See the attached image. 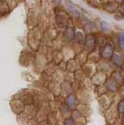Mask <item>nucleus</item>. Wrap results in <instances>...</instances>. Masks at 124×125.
I'll use <instances>...</instances> for the list:
<instances>
[{"mask_svg": "<svg viewBox=\"0 0 124 125\" xmlns=\"http://www.w3.org/2000/svg\"><path fill=\"white\" fill-rule=\"evenodd\" d=\"M75 35H76V29L73 26H67L64 31V39L66 42L70 43L75 40Z\"/></svg>", "mask_w": 124, "mask_h": 125, "instance_id": "obj_11", "label": "nucleus"}, {"mask_svg": "<svg viewBox=\"0 0 124 125\" xmlns=\"http://www.w3.org/2000/svg\"><path fill=\"white\" fill-rule=\"evenodd\" d=\"M96 24H97L98 30L101 32V33H108V32L111 31V25H110L106 21L98 20Z\"/></svg>", "mask_w": 124, "mask_h": 125, "instance_id": "obj_14", "label": "nucleus"}, {"mask_svg": "<svg viewBox=\"0 0 124 125\" xmlns=\"http://www.w3.org/2000/svg\"><path fill=\"white\" fill-rule=\"evenodd\" d=\"M111 77H113L118 83H122L124 81V74L121 72V70L120 69H116V70H114V72H113V74H112V76Z\"/></svg>", "mask_w": 124, "mask_h": 125, "instance_id": "obj_15", "label": "nucleus"}, {"mask_svg": "<svg viewBox=\"0 0 124 125\" xmlns=\"http://www.w3.org/2000/svg\"><path fill=\"white\" fill-rule=\"evenodd\" d=\"M83 31L86 32L87 34H92L98 31L96 22H94L93 21H90V20H86L83 23Z\"/></svg>", "mask_w": 124, "mask_h": 125, "instance_id": "obj_9", "label": "nucleus"}, {"mask_svg": "<svg viewBox=\"0 0 124 125\" xmlns=\"http://www.w3.org/2000/svg\"><path fill=\"white\" fill-rule=\"evenodd\" d=\"M59 112L62 115H69L70 114H72V110L65 103H61L60 108H59Z\"/></svg>", "mask_w": 124, "mask_h": 125, "instance_id": "obj_17", "label": "nucleus"}, {"mask_svg": "<svg viewBox=\"0 0 124 125\" xmlns=\"http://www.w3.org/2000/svg\"><path fill=\"white\" fill-rule=\"evenodd\" d=\"M114 1L115 3H117L118 5H119V4H121V3H123V2H124V0H114Z\"/></svg>", "mask_w": 124, "mask_h": 125, "instance_id": "obj_22", "label": "nucleus"}, {"mask_svg": "<svg viewBox=\"0 0 124 125\" xmlns=\"http://www.w3.org/2000/svg\"><path fill=\"white\" fill-rule=\"evenodd\" d=\"M86 35L83 29H79V30H76V35H75V43L80 45V46H83L84 42H85V38H86Z\"/></svg>", "mask_w": 124, "mask_h": 125, "instance_id": "obj_13", "label": "nucleus"}, {"mask_svg": "<svg viewBox=\"0 0 124 125\" xmlns=\"http://www.w3.org/2000/svg\"><path fill=\"white\" fill-rule=\"evenodd\" d=\"M121 124L124 125V115H122V116H121Z\"/></svg>", "mask_w": 124, "mask_h": 125, "instance_id": "obj_24", "label": "nucleus"}, {"mask_svg": "<svg viewBox=\"0 0 124 125\" xmlns=\"http://www.w3.org/2000/svg\"><path fill=\"white\" fill-rule=\"evenodd\" d=\"M63 125H78V123L76 122V120L71 116H66L63 120Z\"/></svg>", "mask_w": 124, "mask_h": 125, "instance_id": "obj_19", "label": "nucleus"}, {"mask_svg": "<svg viewBox=\"0 0 124 125\" xmlns=\"http://www.w3.org/2000/svg\"><path fill=\"white\" fill-rule=\"evenodd\" d=\"M120 85H121V84L118 83L113 77L108 78L107 81H106V83H105V87H106L107 91L110 92V93H112V94L116 93V92L119 90Z\"/></svg>", "mask_w": 124, "mask_h": 125, "instance_id": "obj_6", "label": "nucleus"}, {"mask_svg": "<svg viewBox=\"0 0 124 125\" xmlns=\"http://www.w3.org/2000/svg\"><path fill=\"white\" fill-rule=\"evenodd\" d=\"M116 50V46L113 40H107V42L100 48V57L104 61H110L113 54Z\"/></svg>", "mask_w": 124, "mask_h": 125, "instance_id": "obj_1", "label": "nucleus"}, {"mask_svg": "<svg viewBox=\"0 0 124 125\" xmlns=\"http://www.w3.org/2000/svg\"><path fill=\"white\" fill-rule=\"evenodd\" d=\"M55 20H56V24L59 26V27H67V26H69V21H68V20H69V16L67 15V14H65L64 12H61V13H59V15H56V18H55Z\"/></svg>", "mask_w": 124, "mask_h": 125, "instance_id": "obj_10", "label": "nucleus"}, {"mask_svg": "<svg viewBox=\"0 0 124 125\" xmlns=\"http://www.w3.org/2000/svg\"><path fill=\"white\" fill-rule=\"evenodd\" d=\"M99 104L102 109L108 110V109H110V107L112 105V99L106 93L103 94V95L99 96Z\"/></svg>", "mask_w": 124, "mask_h": 125, "instance_id": "obj_12", "label": "nucleus"}, {"mask_svg": "<svg viewBox=\"0 0 124 125\" xmlns=\"http://www.w3.org/2000/svg\"><path fill=\"white\" fill-rule=\"evenodd\" d=\"M97 48V36L95 33L87 34L85 38V42L83 44V50L87 53H91L94 51H96Z\"/></svg>", "mask_w": 124, "mask_h": 125, "instance_id": "obj_3", "label": "nucleus"}, {"mask_svg": "<svg viewBox=\"0 0 124 125\" xmlns=\"http://www.w3.org/2000/svg\"><path fill=\"white\" fill-rule=\"evenodd\" d=\"M118 12L124 17V2L118 5Z\"/></svg>", "mask_w": 124, "mask_h": 125, "instance_id": "obj_21", "label": "nucleus"}, {"mask_svg": "<svg viewBox=\"0 0 124 125\" xmlns=\"http://www.w3.org/2000/svg\"><path fill=\"white\" fill-rule=\"evenodd\" d=\"M119 69L121 70V72H122V73L124 74V62H123V64H122V66H121V67H120Z\"/></svg>", "mask_w": 124, "mask_h": 125, "instance_id": "obj_23", "label": "nucleus"}, {"mask_svg": "<svg viewBox=\"0 0 124 125\" xmlns=\"http://www.w3.org/2000/svg\"><path fill=\"white\" fill-rule=\"evenodd\" d=\"M101 8L110 14H114L118 10V4L114 0H104L101 2Z\"/></svg>", "mask_w": 124, "mask_h": 125, "instance_id": "obj_7", "label": "nucleus"}, {"mask_svg": "<svg viewBox=\"0 0 124 125\" xmlns=\"http://www.w3.org/2000/svg\"><path fill=\"white\" fill-rule=\"evenodd\" d=\"M110 61L113 66L116 68H120L124 62V52L120 49H116Z\"/></svg>", "mask_w": 124, "mask_h": 125, "instance_id": "obj_4", "label": "nucleus"}, {"mask_svg": "<svg viewBox=\"0 0 124 125\" xmlns=\"http://www.w3.org/2000/svg\"><path fill=\"white\" fill-rule=\"evenodd\" d=\"M116 111H117V114H118V115H124V98L121 99V100L117 103Z\"/></svg>", "mask_w": 124, "mask_h": 125, "instance_id": "obj_18", "label": "nucleus"}, {"mask_svg": "<svg viewBox=\"0 0 124 125\" xmlns=\"http://www.w3.org/2000/svg\"><path fill=\"white\" fill-rule=\"evenodd\" d=\"M114 20H116V21H121V20L124 19V17L118 12V10H117V12H115V13L114 14Z\"/></svg>", "mask_w": 124, "mask_h": 125, "instance_id": "obj_20", "label": "nucleus"}, {"mask_svg": "<svg viewBox=\"0 0 124 125\" xmlns=\"http://www.w3.org/2000/svg\"><path fill=\"white\" fill-rule=\"evenodd\" d=\"M115 39H116V43L119 47L120 50L124 51V31H118L115 35Z\"/></svg>", "mask_w": 124, "mask_h": 125, "instance_id": "obj_16", "label": "nucleus"}, {"mask_svg": "<svg viewBox=\"0 0 124 125\" xmlns=\"http://www.w3.org/2000/svg\"><path fill=\"white\" fill-rule=\"evenodd\" d=\"M64 9L69 14V16L74 20H81L82 19V11L80 8L74 4L71 0H65L64 1Z\"/></svg>", "mask_w": 124, "mask_h": 125, "instance_id": "obj_2", "label": "nucleus"}, {"mask_svg": "<svg viewBox=\"0 0 124 125\" xmlns=\"http://www.w3.org/2000/svg\"><path fill=\"white\" fill-rule=\"evenodd\" d=\"M64 103H65L72 111H74V110H77V109H78L79 104H80V100H79L77 94L71 93V94H69L68 96L65 97Z\"/></svg>", "mask_w": 124, "mask_h": 125, "instance_id": "obj_8", "label": "nucleus"}, {"mask_svg": "<svg viewBox=\"0 0 124 125\" xmlns=\"http://www.w3.org/2000/svg\"><path fill=\"white\" fill-rule=\"evenodd\" d=\"M30 1H32V2H33V1H37V0H30Z\"/></svg>", "mask_w": 124, "mask_h": 125, "instance_id": "obj_25", "label": "nucleus"}, {"mask_svg": "<svg viewBox=\"0 0 124 125\" xmlns=\"http://www.w3.org/2000/svg\"><path fill=\"white\" fill-rule=\"evenodd\" d=\"M25 105H24V103L21 100V99H16V98H14V99H12V101H11V110H12V112L14 113V114H16V115H21L23 112H24V110H25Z\"/></svg>", "mask_w": 124, "mask_h": 125, "instance_id": "obj_5", "label": "nucleus"}]
</instances>
